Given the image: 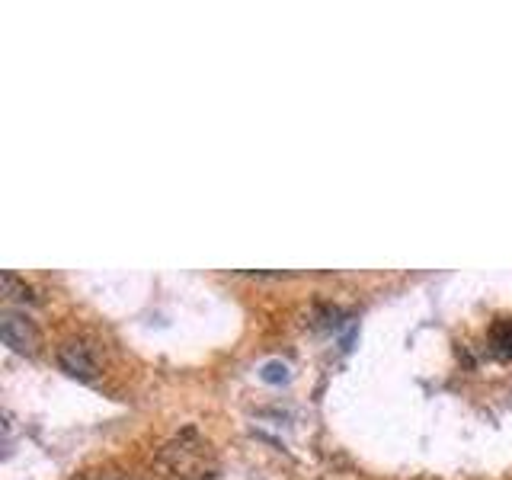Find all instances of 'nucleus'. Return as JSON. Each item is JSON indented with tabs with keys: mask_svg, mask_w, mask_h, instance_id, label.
Listing matches in <instances>:
<instances>
[{
	"mask_svg": "<svg viewBox=\"0 0 512 480\" xmlns=\"http://www.w3.org/2000/svg\"><path fill=\"white\" fill-rule=\"evenodd\" d=\"M0 336H4V343L16 352H26V356H32V352L39 349L42 336L36 330V324H32L29 317L23 314H13L7 311L4 317H0Z\"/></svg>",
	"mask_w": 512,
	"mask_h": 480,
	"instance_id": "2",
	"label": "nucleus"
},
{
	"mask_svg": "<svg viewBox=\"0 0 512 480\" xmlns=\"http://www.w3.org/2000/svg\"><path fill=\"white\" fill-rule=\"evenodd\" d=\"M490 346L500 359H512V324H496L490 333Z\"/></svg>",
	"mask_w": 512,
	"mask_h": 480,
	"instance_id": "3",
	"label": "nucleus"
},
{
	"mask_svg": "<svg viewBox=\"0 0 512 480\" xmlns=\"http://www.w3.org/2000/svg\"><path fill=\"white\" fill-rule=\"evenodd\" d=\"M58 365L71 378H77V381H87L90 384V381L100 378V365H96L93 349L87 343H80V340H68V343L58 349Z\"/></svg>",
	"mask_w": 512,
	"mask_h": 480,
	"instance_id": "1",
	"label": "nucleus"
},
{
	"mask_svg": "<svg viewBox=\"0 0 512 480\" xmlns=\"http://www.w3.org/2000/svg\"><path fill=\"white\" fill-rule=\"evenodd\" d=\"M260 378L269 381V384H282V381H288V365L279 362V359H269V362H263V368H260Z\"/></svg>",
	"mask_w": 512,
	"mask_h": 480,
	"instance_id": "4",
	"label": "nucleus"
}]
</instances>
